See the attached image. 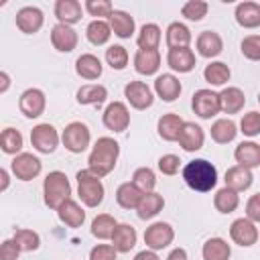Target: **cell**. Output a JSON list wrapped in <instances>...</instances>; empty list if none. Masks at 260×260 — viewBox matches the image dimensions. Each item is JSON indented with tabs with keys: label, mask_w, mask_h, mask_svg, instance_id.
Returning a JSON list of instances; mask_svg holds the SVG:
<instances>
[{
	"label": "cell",
	"mask_w": 260,
	"mask_h": 260,
	"mask_svg": "<svg viewBox=\"0 0 260 260\" xmlns=\"http://www.w3.org/2000/svg\"><path fill=\"white\" fill-rule=\"evenodd\" d=\"M156 167H158V171H160L162 175L173 177V175H177L179 169H181V158H179L177 154H171V152H169V154H162V156L158 158Z\"/></svg>",
	"instance_id": "cell-50"
},
{
	"label": "cell",
	"mask_w": 260,
	"mask_h": 260,
	"mask_svg": "<svg viewBox=\"0 0 260 260\" xmlns=\"http://www.w3.org/2000/svg\"><path fill=\"white\" fill-rule=\"evenodd\" d=\"M102 122L108 130L120 134L130 126V110L124 102H110L102 114Z\"/></svg>",
	"instance_id": "cell-11"
},
{
	"label": "cell",
	"mask_w": 260,
	"mask_h": 260,
	"mask_svg": "<svg viewBox=\"0 0 260 260\" xmlns=\"http://www.w3.org/2000/svg\"><path fill=\"white\" fill-rule=\"evenodd\" d=\"M75 179H77V195H79L81 203L85 207H98V205H102L104 195H106V187H104L102 179L95 177V175H91L87 169L77 171Z\"/></svg>",
	"instance_id": "cell-4"
},
{
	"label": "cell",
	"mask_w": 260,
	"mask_h": 260,
	"mask_svg": "<svg viewBox=\"0 0 260 260\" xmlns=\"http://www.w3.org/2000/svg\"><path fill=\"white\" fill-rule=\"evenodd\" d=\"M165 41H167V47L169 49H179V47H189L191 41H193V35L189 30L187 24L175 20L167 26L165 30Z\"/></svg>",
	"instance_id": "cell-32"
},
{
	"label": "cell",
	"mask_w": 260,
	"mask_h": 260,
	"mask_svg": "<svg viewBox=\"0 0 260 260\" xmlns=\"http://www.w3.org/2000/svg\"><path fill=\"white\" fill-rule=\"evenodd\" d=\"M217 100H219V112L232 116V114H240L246 106V95L240 87L236 85H228L223 87L219 93H217Z\"/></svg>",
	"instance_id": "cell-20"
},
{
	"label": "cell",
	"mask_w": 260,
	"mask_h": 260,
	"mask_svg": "<svg viewBox=\"0 0 260 260\" xmlns=\"http://www.w3.org/2000/svg\"><path fill=\"white\" fill-rule=\"evenodd\" d=\"M234 16H236V22L242 28H250V30L258 28L260 26V4L252 2V0L240 2L234 10Z\"/></svg>",
	"instance_id": "cell-29"
},
{
	"label": "cell",
	"mask_w": 260,
	"mask_h": 260,
	"mask_svg": "<svg viewBox=\"0 0 260 260\" xmlns=\"http://www.w3.org/2000/svg\"><path fill=\"white\" fill-rule=\"evenodd\" d=\"M209 12V4L205 0H187L183 6H181V16L191 20V22H199L207 16Z\"/></svg>",
	"instance_id": "cell-46"
},
{
	"label": "cell",
	"mask_w": 260,
	"mask_h": 260,
	"mask_svg": "<svg viewBox=\"0 0 260 260\" xmlns=\"http://www.w3.org/2000/svg\"><path fill=\"white\" fill-rule=\"evenodd\" d=\"M71 183L63 171H51L43 179V201L49 209H57L61 203L71 199Z\"/></svg>",
	"instance_id": "cell-3"
},
{
	"label": "cell",
	"mask_w": 260,
	"mask_h": 260,
	"mask_svg": "<svg viewBox=\"0 0 260 260\" xmlns=\"http://www.w3.org/2000/svg\"><path fill=\"white\" fill-rule=\"evenodd\" d=\"M234 158L240 167H246V169H258L260 167V144L254 142V140H244L236 146L234 150Z\"/></svg>",
	"instance_id": "cell-25"
},
{
	"label": "cell",
	"mask_w": 260,
	"mask_h": 260,
	"mask_svg": "<svg viewBox=\"0 0 260 260\" xmlns=\"http://www.w3.org/2000/svg\"><path fill=\"white\" fill-rule=\"evenodd\" d=\"M181 175H183L185 185L191 191H197V193H207V191L215 189V185H217V169L207 158L189 160L183 167Z\"/></svg>",
	"instance_id": "cell-2"
},
{
	"label": "cell",
	"mask_w": 260,
	"mask_h": 260,
	"mask_svg": "<svg viewBox=\"0 0 260 260\" xmlns=\"http://www.w3.org/2000/svg\"><path fill=\"white\" fill-rule=\"evenodd\" d=\"M167 260H189V256H187V250H185V248L177 246V248H173V250L169 252Z\"/></svg>",
	"instance_id": "cell-54"
},
{
	"label": "cell",
	"mask_w": 260,
	"mask_h": 260,
	"mask_svg": "<svg viewBox=\"0 0 260 260\" xmlns=\"http://www.w3.org/2000/svg\"><path fill=\"white\" fill-rule=\"evenodd\" d=\"M22 146H24V138H22V132L8 126L0 132V150L4 154H10V156H16L18 152H22Z\"/></svg>",
	"instance_id": "cell-37"
},
{
	"label": "cell",
	"mask_w": 260,
	"mask_h": 260,
	"mask_svg": "<svg viewBox=\"0 0 260 260\" xmlns=\"http://www.w3.org/2000/svg\"><path fill=\"white\" fill-rule=\"evenodd\" d=\"M160 39H162L160 26L154 22H146L140 26V30L136 35V45H138V49H158Z\"/></svg>",
	"instance_id": "cell-39"
},
{
	"label": "cell",
	"mask_w": 260,
	"mask_h": 260,
	"mask_svg": "<svg viewBox=\"0 0 260 260\" xmlns=\"http://www.w3.org/2000/svg\"><path fill=\"white\" fill-rule=\"evenodd\" d=\"M120 156V144L112 136H100L87 156V171L95 177H106L116 169Z\"/></svg>",
	"instance_id": "cell-1"
},
{
	"label": "cell",
	"mask_w": 260,
	"mask_h": 260,
	"mask_svg": "<svg viewBox=\"0 0 260 260\" xmlns=\"http://www.w3.org/2000/svg\"><path fill=\"white\" fill-rule=\"evenodd\" d=\"M45 108H47V95L39 87H28L18 98V110L28 120H35V118L43 116Z\"/></svg>",
	"instance_id": "cell-9"
},
{
	"label": "cell",
	"mask_w": 260,
	"mask_h": 260,
	"mask_svg": "<svg viewBox=\"0 0 260 260\" xmlns=\"http://www.w3.org/2000/svg\"><path fill=\"white\" fill-rule=\"evenodd\" d=\"M16 28L24 35H37L45 24V14L39 6H22L14 16Z\"/></svg>",
	"instance_id": "cell-14"
},
{
	"label": "cell",
	"mask_w": 260,
	"mask_h": 260,
	"mask_svg": "<svg viewBox=\"0 0 260 260\" xmlns=\"http://www.w3.org/2000/svg\"><path fill=\"white\" fill-rule=\"evenodd\" d=\"M209 134H211V140L213 142H217V144H230L238 136V124L232 118H217L211 124Z\"/></svg>",
	"instance_id": "cell-34"
},
{
	"label": "cell",
	"mask_w": 260,
	"mask_h": 260,
	"mask_svg": "<svg viewBox=\"0 0 260 260\" xmlns=\"http://www.w3.org/2000/svg\"><path fill=\"white\" fill-rule=\"evenodd\" d=\"M55 18L59 24L73 26L83 18V6L79 0H57L53 6Z\"/></svg>",
	"instance_id": "cell-18"
},
{
	"label": "cell",
	"mask_w": 260,
	"mask_h": 260,
	"mask_svg": "<svg viewBox=\"0 0 260 260\" xmlns=\"http://www.w3.org/2000/svg\"><path fill=\"white\" fill-rule=\"evenodd\" d=\"M183 118L179 114H162L156 122V132L158 136L165 140V142H177V136H179V130L183 126Z\"/></svg>",
	"instance_id": "cell-33"
},
{
	"label": "cell",
	"mask_w": 260,
	"mask_h": 260,
	"mask_svg": "<svg viewBox=\"0 0 260 260\" xmlns=\"http://www.w3.org/2000/svg\"><path fill=\"white\" fill-rule=\"evenodd\" d=\"M77 43H79V35L73 26H67V24H55L51 28V45L55 51L59 53H71L73 49H77Z\"/></svg>",
	"instance_id": "cell-16"
},
{
	"label": "cell",
	"mask_w": 260,
	"mask_h": 260,
	"mask_svg": "<svg viewBox=\"0 0 260 260\" xmlns=\"http://www.w3.org/2000/svg\"><path fill=\"white\" fill-rule=\"evenodd\" d=\"M173 240H175V230L169 221H154L144 230V244L152 252L169 248Z\"/></svg>",
	"instance_id": "cell-8"
},
{
	"label": "cell",
	"mask_w": 260,
	"mask_h": 260,
	"mask_svg": "<svg viewBox=\"0 0 260 260\" xmlns=\"http://www.w3.org/2000/svg\"><path fill=\"white\" fill-rule=\"evenodd\" d=\"M232 77V69L228 67V63L223 61H211L205 65L203 69V79L211 85V87H221L230 81Z\"/></svg>",
	"instance_id": "cell-36"
},
{
	"label": "cell",
	"mask_w": 260,
	"mask_h": 260,
	"mask_svg": "<svg viewBox=\"0 0 260 260\" xmlns=\"http://www.w3.org/2000/svg\"><path fill=\"white\" fill-rule=\"evenodd\" d=\"M201 256H203V260H230L232 246L228 244V240L215 236V238H209L203 242Z\"/></svg>",
	"instance_id": "cell-35"
},
{
	"label": "cell",
	"mask_w": 260,
	"mask_h": 260,
	"mask_svg": "<svg viewBox=\"0 0 260 260\" xmlns=\"http://www.w3.org/2000/svg\"><path fill=\"white\" fill-rule=\"evenodd\" d=\"M75 100L79 106H102L108 100V87L102 83H85L77 89Z\"/></svg>",
	"instance_id": "cell-31"
},
{
	"label": "cell",
	"mask_w": 260,
	"mask_h": 260,
	"mask_svg": "<svg viewBox=\"0 0 260 260\" xmlns=\"http://www.w3.org/2000/svg\"><path fill=\"white\" fill-rule=\"evenodd\" d=\"M238 132H242L244 136H250V138L258 136L260 134V112L252 110V112L244 114L242 120H240V130Z\"/></svg>",
	"instance_id": "cell-48"
},
{
	"label": "cell",
	"mask_w": 260,
	"mask_h": 260,
	"mask_svg": "<svg viewBox=\"0 0 260 260\" xmlns=\"http://www.w3.org/2000/svg\"><path fill=\"white\" fill-rule=\"evenodd\" d=\"M89 260H118V252L112 244H95L89 250Z\"/></svg>",
	"instance_id": "cell-51"
},
{
	"label": "cell",
	"mask_w": 260,
	"mask_h": 260,
	"mask_svg": "<svg viewBox=\"0 0 260 260\" xmlns=\"http://www.w3.org/2000/svg\"><path fill=\"white\" fill-rule=\"evenodd\" d=\"M30 144L37 152L41 154H51L57 150V146L61 144V136L57 132V128L49 122H41L30 130Z\"/></svg>",
	"instance_id": "cell-6"
},
{
	"label": "cell",
	"mask_w": 260,
	"mask_h": 260,
	"mask_svg": "<svg viewBox=\"0 0 260 260\" xmlns=\"http://www.w3.org/2000/svg\"><path fill=\"white\" fill-rule=\"evenodd\" d=\"M83 10L89 14V16H95V20H108V16L112 14L114 10V4L110 0H85L83 4Z\"/></svg>",
	"instance_id": "cell-47"
},
{
	"label": "cell",
	"mask_w": 260,
	"mask_h": 260,
	"mask_svg": "<svg viewBox=\"0 0 260 260\" xmlns=\"http://www.w3.org/2000/svg\"><path fill=\"white\" fill-rule=\"evenodd\" d=\"M167 65L177 73H191L197 65V57L191 47H179L169 49L167 53Z\"/></svg>",
	"instance_id": "cell-17"
},
{
	"label": "cell",
	"mask_w": 260,
	"mask_h": 260,
	"mask_svg": "<svg viewBox=\"0 0 260 260\" xmlns=\"http://www.w3.org/2000/svg\"><path fill=\"white\" fill-rule=\"evenodd\" d=\"M10 85H12L10 75H8L6 71H2V69H0V95H2V93H6V91L10 89Z\"/></svg>",
	"instance_id": "cell-55"
},
{
	"label": "cell",
	"mask_w": 260,
	"mask_h": 260,
	"mask_svg": "<svg viewBox=\"0 0 260 260\" xmlns=\"http://www.w3.org/2000/svg\"><path fill=\"white\" fill-rule=\"evenodd\" d=\"M132 260H160V258H158V254H156V252H152V250H148V248H146V250H140Z\"/></svg>",
	"instance_id": "cell-56"
},
{
	"label": "cell",
	"mask_w": 260,
	"mask_h": 260,
	"mask_svg": "<svg viewBox=\"0 0 260 260\" xmlns=\"http://www.w3.org/2000/svg\"><path fill=\"white\" fill-rule=\"evenodd\" d=\"M183 91V85L177 75L173 73H160L154 79V93L162 102H175Z\"/></svg>",
	"instance_id": "cell-23"
},
{
	"label": "cell",
	"mask_w": 260,
	"mask_h": 260,
	"mask_svg": "<svg viewBox=\"0 0 260 260\" xmlns=\"http://www.w3.org/2000/svg\"><path fill=\"white\" fill-rule=\"evenodd\" d=\"M10 171L18 181H32L41 175L43 171V162L39 156H35L32 152H18L16 156H12L10 162Z\"/></svg>",
	"instance_id": "cell-7"
},
{
	"label": "cell",
	"mask_w": 260,
	"mask_h": 260,
	"mask_svg": "<svg viewBox=\"0 0 260 260\" xmlns=\"http://www.w3.org/2000/svg\"><path fill=\"white\" fill-rule=\"evenodd\" d=\"M110 240H112V246H114V250L118 254H128L136 246L138 234H136L134 225H130V223H118Z\"/></svg>",
	"instance_id": "cell-28"
},
{
	"label": "cell",
	"mask_w": 260,
	"mask_h": 260,
	"mask_svg": "<svg viewBox=\"0 0 260 260\" xmlns=\"http://www.w3.org/2000/svg\"><path fill=\"white\" fill-rule=\"evenodd\" d=\"M104 57H106V63L112 69H116V71L126 69L128 67V61H130V55H128V51H126L124 45H110L106 49V55Z\"/></svg>",
	"instance_id": "cell-45"
},
{
	"label": "cell",
	"mask_w": 260,
	"mask_h": 260,
	"mask_svg": "<svg viewBox=\"0 0 260 260\" xmlns=\"http://www.w3.org/2000/svg\"><path fill=\"white\" fill-rule=\"evenodd\" d=\"M140 197H142V193H140L130 181L118 185V189H116V203H118L122 209H136Z\"/></svg>",
	"instance_id": "cell-42"
},
{
	"label": "cell",
	"mask_w": 260,
	"mask_h": 260,
	"mask_svg": "<svg viewBox=\"0 0 260 260\" xmlns=\"http://www.w3.org/2000/svg\"><path fill=\"white\" fill-rule=\"evenodd\" d=\"M223 181H225V187H228V189H232V191H236V193H242V191H246V189L252 187L254 175H252L250 169L240 167V165H234V167H230V169L225 171Z\"/></svg>",
	"instance_id": "cell-26"
},
{
	"label": "cell",
	"mask_w": 260,
	"mask_h": 260,
	"mask_svg": "<svg viewBox=\"0 0 260 260\" xmlns=\"http://www.w3.org/2000/svg\"><path fill=\"white\" fill-rule=\"evenodd\" d=\"M242 55L250 61H260V35L254 32V35H248L242 39Z\"/></svg>",
	"instance_id": "cell-49"
},
{
	"label": "cell",
	"mask_w": 260,
	"mask_h": 260,
	"mask_svg": "<svg viewBox=\"0 0 260 260\" xmlns=\"http://www.w3.org/2000/svg\"><path fill=\"white\" fill-rule=\"evenodd\" d=\"M134 71L138 75H156V71L160 69V53L158 49H138L134 53Z\"/></svg>",
	"instance_id": "cell-19"
},
{
	"label": "cell",
	"mask_w": 260,
	"mask_h": 260,
	"mask_svg": "<svg viewBox=\"0 0 260 260\" xmlns=\"http://www.w3.org/2000/svg\"><path fill=\"white\" fill-rule=\"evenodd\" d=\"M75 73L85 81H95L102 77L104 65H102L100 57H95L93 53H83L75 59Z\"/></svg>",
	"instance_id": "cell-24"
},
{
	"label": "cell",
	"mask_w": 260,
	"mask_h": 260,
	"mask_svg": "<svg viewBox=\"0 0 260 260\" xmlns=\"http://www.w3.org/2000/svg\"><path fill=\"white\" fill-rule=\"evenodd\" d=\"M195 49L201 57L213 59L223 51V39L215 30H201L195 39Z\"/></svg>",
	"instance_id": "cell-21"
},
{
	"label": "cell",
	"mask_w": 260,
	"mask_h": 260,
	"mask_svg": "<svg viewBox=\"0 0 260 260\" xmlns=\"http://www.w3.org/2000/svg\"><path fill=\"white\" fill-rule=\"evenodd\" d=\"M116 225H118V221H116L114 215L100 213V215H95L91 219V228L89 230H91V236L93 238H98V240H110L112 234H114V230H116Z\"/></svg>",
	"instance_id": "cell-40"
},
{
	"label": "cell",
	"mask_w": 260,
	"mask_h": 260,
	"mask_svg": "<svg viewBox=\"0 0 260 260\" xmlns=\"http://www.w3.org/2000/svg\"><path fill=\"white\" fill-rule=\"evenodd\" d=\"M191 108L193 112L201 118V120H211L213 116L219 114V100H217V91H213L211 87H201L193 93L191 98Z\"/></svg>",
	"instance_id": "cell-10"
},
{
	"label": "cell",
	"mask_w": 260,
	"mask_h": 260,
	"mask_svg": "<svg viewBox=\"0 0 260 260\" xmlns=\"http://www.w3.org/2000/svg\"><path fill=\"white\" fill-rule=\"evenodd\" d=\"M230 238L234 244H238L242 248H250L258 242V223H254L246 217H238L230 225Z\"/></svg>",
	"instance_id": "cell-13"
},
{
	"label": "cell",
	"mask_w": 260,
	"mask_h": 260,
	"mask_svg": "<svg viewBox=\"0 0 260 260\" xmlns=\"http://www.w3.org/2000/svg\"><path fill=\"white\" fill-rule=\"evenodd\" d=\"M10 181H12V179H10V173H8L6 169L0 167V193L6 191V189L10 187Z\"/></svg>",
	"instance_id": "cell-57"
},
{
	"label": "cell",
	"mask_w": 260,
	"mask_h": 260,
	"mask_svg": "<svg viewBox=\"0 0 260 260\" xmlns=\"http://www.w3.org/2000/svg\"><path fill=\"white\" fill-rule=\"evenodd\" d=\"M108 24H110V30L112 35H116L118 39H130L136 30V22H134V16L126 10H118L114 8L112 14L108 16Z\"/></svg>",
	"instance_id": "cell-22"
},
{
	"label": "cell",
	"mask_w": 260,
	"mask_h": 260,
	"mask_svg": "<svg viewBox=\"0 0 260 260\" xmlns=\"http://www.w3.org/2000/svg\"><path fill=\"white\" fill-rule=\"evenodd\" d=\"M213 207H215L219 213H223V215L234 213V211L240 207V193H236V191H232V189H228V187L217 189L215 195H213Z\"/></svg>",
	"instance_id": "cell-38"
},
{
	"label": "cell",
	"mask_w": 260,
	"mask_h": 260,
	"mask_svg": "<svg viewBox=\"0 0 260 260\" xmlns=\"http://www.w3.org/2000/svg\"><path fill=\"white\" fill-rule=\"evenodd\" d=\"M177 142L185 152H197L205 144V132L195 122H183L179 136H177Z\"/></svg>",
	"instance_id": "cell-15"
},
{
	"label": "cell",
	"mask_w": 260,
	"mask_h": 260,
	"mask_svg": "<svg viewBox=\"0 0 260 260\" xmlns=\"http://www.w3.org/2000/svg\"><path fill=\"white\" fill-rule=\"evenodd\" d=\"M85 37H87V41L91 43V45H95V47H102V45H106L108 41H110V37H112V30H110V24H108V20H91L87 26H85Z\"/></svg>",
	"instance_id": "cell-41"
},
{
	"label": "cell",
	"mask_w": 260,
	"mask_h": 260,
	"mask_svg": "<svg viewBox=\"0 0 260 260\" xmlns=\"http://www.w3.org/2000/svg\"><path fill=\"white\" fill-rule=\"evenodd\" d=\"M18 256H20V248L12 238L0 242V260H18Z\"/></svg>",
	"instance_id": "cell-52"
},
{
	"label": "cell",
	"mask_w": 260,
	"mask_h": 260,
	"mask_svg": "<svg viewBox=\"0 0 260 260\" xmlns=\"http://www.w3.org/2000/svg\"><path fill=\"white\" fill-rule=\"evenodd\" d=\"M162 207H165V197L160 193H156V191L142 193V197H140V201L136 205V215L146 221V219L156 217L162 211Z\"/></svg>",
	"instance_id": "cell-30"
},
{
	"label": "cell",
	"mask_w": 260,
	"mask_h": 260,
	"mask_svg": "<svg viewBox=\"0 0 260 260\" xmlns=\"http://www.w3.org/2000/svg\"><path fill=\"white\" fill-rule=\"evenodd\" d=\"M12 240L18 244L20 252H35V250L41 248V236H39V232L30 230V228H18V230H14Z\"/></svg>",
	"instance_id": "cell-43"
},
{
	"label": "cell",
	"mask_w": 260,
	"mask_h": 260,
	"mask_svg": "<svg viewBox=\"0 0 260 260\" xmlns=\"http://www.w3.org/2000/svg\"><path fill=\"white\" fill-rule=\"evenodd\" d=\"M244 217L250 219V221H254V223L260 221V195L258 193L250 195V199L246 201V215Z\"/></svg>",
	"instance_id": "cell-53"
},
{
	"label": "cell",
	"mask_w": 260,
	"mask_h": 260,
	"mask_svg": "<svg viewBox=\"0 0 260 260\" xmlns=\"http://www.w3.org/2000/svg\"><path fill=\"white\" fill-rule=\"evenodd\" d=\"M6 4V0H0V6H4Z\"/></svg>",
	"instance_id": "cell-58"
},
{
	"label": "cell",
	"mask_w": 260,
	"mask_h": 260,
	"mask_svg": "<svg viewBox=\"0 0 260 260\" xmlns=\"http://www.w3.org/2000/svg\"><path fill=\"white\" fill-rule=\"evenodd\" d=\"M55 211H57L59 221L65 223L67 228L75 230V228H81L83 221H85V209L77 201H73V199H67L65 203H61Z\"/></svg>",
	"instance_id": "cell-27"
},
{
	"label": "cell",
	"mask_w": 260,
	"mask_h": 260,
	"mask_svg": "<svg viewBox=\"0 0 260 260\" xmlns=\"http://www.w3.org/2000/svg\"><path fill=\"white\" fill-rule=\"evenodd\" d=\"M59 136H61V144L65 146V150H69L73 154L85 152L91 144V132H89L87 124H83L79 120L69 122Z\"/></svg>",
	"instance_id": "cell-5"
},
{
	"label": "cell",
	"mask_w": 260,
	"mask_h": 260,
	"mask_svg": "<svg viewBox=\"0 0 260 260\" xmlns=\"http://www.w3.org/2000/svg\"><path fill=\"white\" fill-rule=\"evenodd\" d=\"M124 98L134 110H148L154 104L152 89L144 81H138V79H132L124 85Z\"/></svg>",
	"instance_id": "cell-12"
},
{
	"label": "cell",
	"mask_w": 260,
	"mask_h": 260,
	"mask_svg": "<svg viewBox=\"0 0 260 260\" xmlns=\"http://www.w3.org/2000/svg\"><path fill=\"white\" fill-rule=\"evenodd\" d=\"M140 193H150L156 187V175L150 167H138L132 173V181H130Z\"/></svg>",
	"instance_id": "cell-44"
}]
</instances>
